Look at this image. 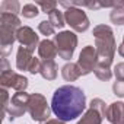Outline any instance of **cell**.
Segmentation results:
<instances>
[{
    "instance_id": "16",
    "label": "cell",
    "mask_w": 124,
    "mask_h": 124,
    "mask_svg": "<svg viewBox=\"0 0 124 124\" xmlns=\"http://www.w3.org/2000/svg\"><path fill=\"white\" fill-rule=\"evenodd\" d=\"M102 118H104V115H102L98 109L89 107V109H88V111L85 112V115L78 121V124H101V123H102Z\"/></svg>"
},
{
    "instance_id": "29",
    "label": "cell",
    "mask_w": 124,
    "mask_h": 124,
    "mask_svg": "<svg viewBox=\"0 0 124 124\" xmlns=\"http://www.w3.org/2000/svg\"><path fill=\"white\" fill-rule=\"evenodd\" d=\"M118 54H120L121 57H124V37H123V42H121V45L118 47Z\"/></svg>"
},
{
    "instance_id": "27",
    "label": "cell",
    "mask_w": 124,
    "mask_h": 124,
    "mask_svg": "<svg viewBox=\"0 0 124 124\" xmlns=\"http://www.w3.org/2000/svg\"><path fill=\"white\" fill-rule=\"evenodd\" d=\"M114 75L117 80H124V63H118L114 67Z\"/></svg>"
},
{
    "instance_id": "4",
    "label": "cell",
    "mask_w": 124,
    "mask_h": 124,
    "mask_svg": "<svg viewBox=\"0 0 124 124\" xmlns=\"http://www.w3.org/2000/svg\"><path fill=\"white\" fill-rule=\"evenodd\" d=\"M28 112L31 114V118L34 121L44 123V121L50 120L48 117L51 114V108L47 104V99H45L44 95H41V93H31Z\"/></svg>"
},
{
    "instance_id": "19",
    "label": "cell",
    "mask_w": 124,
    "mask_h": 124,
    "mask_svg": "<svg viewBox=\"0 0 124 124\" xmlns=\"http://www.w3.org/2000/svg\"><path fill=\"white\" fill-rule=\"evenodd\" d=\"M48 21H50V23H51L54 28H58V29L64 28V25H66L64 13L60 12L58 9H55V10H53V12L48 13Z\"/></svg>"
},
{
    "instance_id": "1",
    "label": "cell",
    "mask_w": 124,
    "mask_h": 124,
    "mask_svg": "<svg viewBox=\"0 0 124 124\" xmlns=\"http://www.w3.org/2000/svg\"><path fill=\"white\" fill-rule=\"evenodd\" d=\"M86 108L85 92L75 85H64L54 91L51 111L61 121H72L82 115Z\"/></svg>"
},
{
    "instance_id": "6",
    "label": "cell",
    "mask_w": 124,
    "mask_h": 124,
    "mask_svg": "<svg viewBox=\"0 0 124 124\" xmlns=\"http://www.w3.org/2000/svg\"><path fill=\"white\" fill-rule=\"evenodd\" d=\"M0 85L5 89H15L16 92H25V89L29 85V80L19 73H15L12 69L0 72Z\"/></svg>"
},
{
    "instance_id": "7",
    "label": "cell",
    "mask_w": 124,
    "mask_h": 124,
    "mask_svg": "<svg viewBox=\"0 0 124 124\" xmlns=\"http://www.w3.org/2000/svg\"><path fill=\"white\" fill-rule=\"evenodd\" d=\"M29 93L26 92H16L12 98H10V102H9V107H8V114L10 117V120H15V118H19L22 117L26 111H28V105H29Z\"/></svg>"
},
{
    "instance_id": "3",
    "label": "cell",
    "mask_w": 124,
    "mask_h": 124,
    "mask_svg": "<svg viewBox=\"0 0 124 124\" xmlns=\"http://www.w3.org/2000/svg\"><path fill=\"white\" fill-rule=\"evenodd\" d=\"M54 44H55L57 53L61 58L70 60L78 47V37L72 31H63V32L54 35Z\"/></svg>"
},
{
    "instance_id": "9",
    "label": "cell",
    "mask_w": 124,
    "mask_h": 124,
    "mask_svg": "<svg viewBox=\"0 0 124 124\" xmlns=\"http://www.w3.org/2000/svg\"><path fill=\"white\" fill-rule=\"evenodd\" d=\"M16 39L21 42L22 47H25L29 51H35V48L39 45V38L35 34V31L29 26H21L16 31Z\"/></svg>"
},
{
    "instance_id": "14",
    "label": "cell",
    "mask_w": 124,
    "mask_h": 124,
    "mask_svg": "<svg viewBox=\"0 0 124 124\" xmlns=\"http://www.w3.org/2000/svg\"><path fill=\"white\" fill-rule=\"evenodd\" d=\"M38 54H39V57L44 58V60H53V58L58 54L54 41H51V39H44V41H41L39 45H38Z\"/></svg>"
},
{
    "instance_id": "12",
    "label": "cell",
    "mask_w": 124,
    "mask_h": 124,
    "mask_svg": "<svg viewBox=\"0 0 124 124\" xmlns=\"http://www.w3.org/2000/svg\"><path fill=\"white\" fill-rule=\"evenodd\" d=\"M34 55H32V51L26 50L25 47H19L18 48V53H16V67L19 70H28L29 72V67L32 64V61H34Z\"/></svg>"
},
{
    "instance_id": "17",
    "label": "cell",
    "mask_w": 124,
    "mask_h": 124,
    "mask_svg": "<svg viewBox=\"0 0 124 124\" xmlns=\"http://www.w3.org/2000/svg\"><path fill=\"white\" fill-rule=\"evenodd\" d=\"M93 73H95V76H96L99 80H105V82H108V80L112 78L111 66L107 64V63H102V61H99V60H98V63H96V66H95V69H93Z\"/></svg>"
},
{
    "instance_id": "5",
    "label": "cell",
    "mask_w": 124,
    "mask_h": 124,
    "mask_svg": "<svg viewBox=\"0 0 124 124\" xmlns=\"http://www.w3.org/2000/svg\"><path fill=\"white\" fill-rule=\"evenodd\" d=\"M66 23L76 32H85L89 29V18L79 8H69L64 12Z\"/></svg>"
},
{
    "instance_id": "8",
    "label": "cell",
    "mask_w": 124,
    "mask_h": 124,
    "mask_svg": "<svg viewBox=\"0 0 124 124\" xmlns=\"http://www.w3.org/2000/svg\"><path fill=\"white\" fill-rule=\"evenodd\" d=\"M98 63V53H96V48L92 47V45H86L80 54H79V60H78V66L80 67L82 70V75L86 76L89 73L93 72L95 66Z\"/></svg>"
},
{
    "instance_id": "21",
    "label": "cell",
    "mask_w": 124,
    "mask_h": 124,
    "mask_svg": "<svg viewBox=\"0 0 124 124\" xmlns=\"http://www.w3.org/2000/svg\"><path fill=\"white\" fill-rule=\"evenodd\" d=\"M21 13L23 15V18L32 19V18H37V16H38L39 9H38L37 3H28V5H25V6L22 8V12H21Z\"/></svg>"
},
{
    "instance_id": "25",
    "label": "cell",
    "mask_w": 124,
    "mask_h": 124,
    "mask_svg": "<svg viewBox=\"0 0 124 124\" xmlns=\"http://www.w3.org/2000/svg\"><path fill=\"white\" fill-rule=\"evenodd\" d=\"M37 6H39L42 9V12L48 15L50 12H53V10L57 9V2H38Z\"/></svg>"
},
{
    "instance_id": "20",
    "label": "cell",
    "mask_w": 124,
    "mask_h": 124,
    "mask_svg": "<svg viewBox=\"0 0 124 124\" xmlns=\"http://www.w3.org/2000/svg\"><path fill=\"white\" fill-rule=\"evenodd\" d=\"M19 10H21V5H19V2H16V0H5V2H2V5H0V12L2 13L18 15Z\"/></svg>"
},
{
    "instance_id": "11",
    "label": "cell",
    "mask_w": 124,
    "mask_h": 124,
    "mask_svg": "<svg viewBox=\"0 0 124 124\" xmlns=\"http://www.w3.org/2000/svg\"><path fill=\"white\" fill-rule=\"evenodd\" d=\"M105 118L111 124H124V102H112L107 107Z\"/></svg>"
},
{
    "instance_id": "18",
    "label": "cell",
    "mask_w": 124,
    "mask_h": 124,
    "mask_svg": "<svg viewBox=\"0 0 124 124\" xmlns=\"http://www.w3.org/2000/svg\"><path fill=\"white\" fill-rule=\"evenodd\" d=\"M0 26H8L12 29H19L21 28V19L18 18V15H12V13H0Z\"/></svg>"
},
{
    "instance_id": "2",
    "label": "cell",
    "mask_w": 124,
    "mask_h": 124,
    "mask_svg": "<svg viewBox=\"0 0 124 124\" xmlns=\"http://www.w3.org/2000/svg\"><path fill=\"white\" fill-rule=\"evenodd\" d=\"M95 48L98 53V60L111 66L112 58L117 50V42L114 38V32L108 25H98L93 28Z\"/></svg>"
},
{
    "instance_id": "28",
    "label": "cell",
    "mask_w": 124,
    "mask_h": 124,
    "mask_svg": "<svg viewBox=\"0 0 124 124\" xmlns=\"http://www.w3.org/2000/svg\"><path fill=\"white\" fill-rule=\"evenodd\" d=\"M39 124H66V123L61 121V120H58V118H57V120H51V118H50V120H47V121H44V123H39Z\"/></svg>"
},
{
    "instance_id": "24",
    "label": "cell",
    "mask_w": 124,
    "mask_h": 124,
    "mask_svg": "<svg viewBox=\"0 0 124 124\" xmlns=\"http://www.w3.org/2000/svg\"><path fill=\"white\" fill-rule=\"evenodd\" d=\"M89 107H92V108H95V109H98L102 115H104V118H105V112H107V104L101 99V98H95V99H92L91 101V104H89Z\"/></svg>"
},
{
    "instance_id": "26",
    "label": "cell",
    "mask_w": 124,
    "mask_h": 124,
    "mask_svg": "<svg viewBox=\"0 0 124 124\" xmlns=\"http://www.w3.org/2000/svg\"><path fill=\"white\" fill-rule=\"evenodd\" d=\"M112 92L117 96L124 98V80H115L112 85Z\"/></svg>"
},
{
    "instance_id": "15",
    "label": "cell",
    "mask_w": 124,
    "mask_h": 124,
    "mask_svg": "<svg viewBox=\"0 0 124 124\" xmlns=\"http://www.w3.org/2000/svg\"><path fill=\"white\" fill-rule=\"evenodd\" d=\"M57 64L54 60H42L41 61V70H39V75L47 79V80H54L57 78Z\"/></svg>"
},
{
    "instance_id": "23",
    "label": "cell",
    "mask_w": 124,
    "mask_h": 124,
    "mask_svg": "<svg viewBox=\"0 0 124 124\" xmlns=\"http://www.w3.org/2000/svg\"><path fill=\"white\" fill-rule=\"evenodd\" d=\"M38 31H39L42 35L50 37V35H54L55 28L50 23V21H42V22H39V25H38Z\"/></svg>"
},
{
    "instance_id": "13",
    "label": "cell",
    "mask_w": 124,
    "mask_h": 124,
    "mask_svg": "<svg viewBox=\"0 0 124 124\" xmlns=\"http://www.w3.org/2000/svg\"><path fill=\"white\" fill-rule=\"evenodd\" d=\"M61 76H63V79L66 82H75L83 75H82V70L78 66V63H72L70 61V63H66L61 67Z\"/></svg>"
},
{
    "instance_id": "22",
    "label": "cell",
    "mask_w": 124,
    "mask_h": 124,
    "mask_svg": "<svg viewBox=\"0 0 124 124\" xmlns=\"http://www.w3.org/2000/svg\"><path fill=\"white\" fill-rule=\"evenodd\" d=\"M109 21L115 25H124V8H115L109 13Z\"/></svg>"
},
{
    "instance_id": "10",
    "label": "cell",
    "mask_w": 124,
    "mask_h": 124,
    "mask_svg": "<svg viewBox=\"0 0 124 124\" xmlns=\"http://www.w3.org/2000/svg\"><path fill=\"white\" fill-rule=\"evenodd\" d=\"M15 41H16V29L0 26V50H2V55L5 58L12 53V47Z\"/></svg>"
}]
</instances>
